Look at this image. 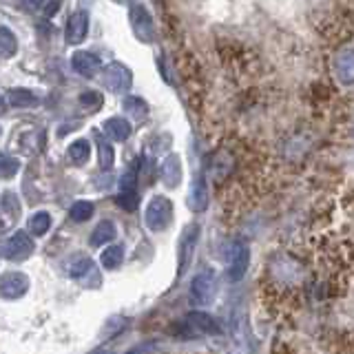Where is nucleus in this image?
<instances>
[{
	"instance_id": "obj_1",
	"label": "nucleus",
	"mask_w": 354,
	"mask_h": 354,
	"mask_svg": "<svg viewBox=\"0 0 354 354\" xmlns=\"http://www.w3.org/2000/svg\"><path fill=\"white\" fill-rule=\"evenodd\" d=\"M268 279H270V286L277 288L279 292L299 290V288L306 283L304 263L288 252L277 254V257H272V261L268 263Z\"/></svg>"
},
{
	"instance_id": "obj_2",
	"label": "nucleus",
	"mask_w": 354,
	"mask_h": 354,
	"mask_svg": "<svg viewBox=\"0 0 354 354\" xmlns=\"http://www.w3.org/2000/svg\"><path fill=\"white\" fill-rule=\"evenodd\" d=\"M144 221L153 232H162L164 228H169L173 221V202L169 197H153L149 202L147 213H144Z\"/></svg>"
},
{
	"instance_id": "obj_3",
	"label": "nucleus",
	"mask_w": 354,
	"mask_h": 354,
	"mask_svg": "<svg viewBox=\"0 0 354 354\" xmlns=\"http://www.w3.org/2000/svg\"><path fill=\"white\" fill-rule=\"evenodd\" d=\"M102 82L109 91L113 93H124L133 84V73L129 71V66L120 62H111L102 69Z\"/></svg>"
},
{
	"instance_id": "obj_4",
	"label": "nucleus",
	"mask_w": 354,
	"mask_h": 354,
	"mask_svg": "<svg viewBox=\"0 0 354 354\" xmlns=\"http://www.w3.org/2000/svg\"><path fill=\"white\" fill-rule=\"evenodd\" d=\"M131 25L138 40L142 42L155 40V22H153V16L147 11V7H142V5L131 7Z\"/></svg>"
},
{
	"instance_id": "obj_5",
	"label": "nucleus",
	"mask_w": 354,
	"mask_h": 354,
	"mask_svg": "<svg viewBox=\"0 0 354 354\" xmlns=\"http://www.w3.org/2000/svg\"><path fill=\"white\" fill-rule=\"evenodd\" d=\"M33 252V241L27 232H14L5 243H3V254L9 261H25L29 254Z\"/></svg>"
},
{
	"instance_id": "obj_6",
	"label": "nucleus",
	"mask_w": 354,
	"mask_h": 354,
	"mask_svg": "<svg viewBox=\"0 0 354 354\" xmlns=\"http://www.w3.org/2000/svg\"><path fill=\"white\" fill-rule=\"evenodd\" d=\"M215 292V274L206 270V272H199L193 283H191V292H188V297H191V304L195 306H204L210 301V297H213Z\"/></svg>"
},
{
	"instance_id": "obj_7",
	"label": "nucleus",
	"mask_w": 354,
	"mask_h": 354,
	"mask_svg": "<svg viewBox=\"0 0 354 354\" xmlns=\"http://www.w3.org/2000/svg\"><path fill=\"white\" fill-rule=\"evenodd\" d=\"M248 261H250V250L246 243H232L230 248V261H228V279L230 281H239L248 270Z\"/></svg>"
},
{
	"instance_id": "obj_8",
	"label": "nucleus",
	"mask_w": 354,
	"mask_h": 354,
	"mask_svg": "<svg viewBox=\"0 0 354 354\" xmlns=\"http://www.w3.org/2000/svg\"><path fill=\"white\" fill-rule=\"evenodd\" d=\"M29 290V277L22 272H7L0 277V295L5 299H20Z\"/></svg>"
},
{
	"instance_id": "obj_9",
	"label": "nucleus",
	"mask_w": 354,
	"mask_h": 354,
	"mask_svg": "<svg viewBox=\"0 0 354 354\" xmlns=\"http://www.w3.org/2000/svg\"><path fill=\"white\" fill-rule=\"evenodd\" d=\"M86 33H88V14L86 11H75V14H71L69 20H66L64 38L69 44H80L84 42Z\"/></svg>"
},
{
	"instance_id": "obj_10",
	"label": "nucleus",
	"mask_w": 354,
	"mask_h": 354,
	"mask_svg": "<svg viewBox=\"0 0 354 354\" xmlns=\"http://www.w3.org/2000/svg\"><path fill=\"white\" fill-rule=\"evenodd\" d=\"M335 77L341 84H354V47L343 49L335 58Z\"/></svg>"
},
{
	"instance_id": "obj_11",
	"label": "nucleus",
	"mask_w": 354,
	"mask_h": 354,
	"mask_svg": "<svg viewBox=\"0 0 354 354\" xmlns=\"http://www.w3.org/2000/svg\"><path fill=\"white\" fill-rule=\"evenodd\" d=\"M197 239H199V226L193 224L184 230V235L180 239V274L186 272L188 263L193 259V252H195V246H197Z\"/></svg>"
},
{
	"instance_id": "obj_12",
	"label": "nucleus",
	"mask_w": 354,
	"mask_h": 354,
	"mask_svg": "<svg viewBox=\"0 0 354 354\" xmlns=\"http://www.w3.org/2000/svg\"><path fill=\"white\" fill-rule=\"evenodd\" d=\"M71 66L75 69V73H80L84 77H93V75H97L100 69H102V62H100L97 55L88 53V51H75L71 58Z\"/></svg>"
},
{
	"instance_id": "obj_13",
	"label": "nucleus",
	"mask_w": 354,
	"mask_h": 354,
	"mask_svg": "<svg viewBox=\"0 0 354 354\" xmlns=\"http://www.w3.org/2000/svg\"><path fill=\"white\" fill-rule=\"evenodd\" d=\"M186 326L193 328L199 335H219L221 328L217 321L210 317V315H204V313H191L186 317Z\"/></svg>"
},
{
	"instance_id": "obj_14",
	"label": "nucleus",
	"mask_w": 354,
	"mask_h": 354,
	"mask_svg": "<svg viewBox=\"0 0 354 354\" xmlns=\"http://www.w3.org/2000/svg\"><path fill=\"white\" fill-rule=\"evenodd\" d=\"M162 182L169 186V188H175L177 184L182 182V160L180 155H169V158L164 160L162 164Z\"/></svg>"
},
{
	"instance_id": "obj_15",
	"label": "nucleus",
	"mask_w": 354,
	"mask_h": 354,
	"mask_svg": "<svg viewBox=\"0 0 354 354\" xmlns=\"http://www.w3.org/2000/svg\"><path fill=\"white\" fill-rule=\"evenodd\" d=\"M188 206L195 213H202L208 206V184L204 182V177H197L191 186V193H188Z\"/></svg>"
},
{
	"instance_id": "obj_16",
	"label": "nucleus",
	"mask_w": 354,
	"mask_h": 354,
	"mask_svg": "<svg viewBox=\"0 0 354 354\" xmlns=\"http://www.w3.org/2000/svg\"><path fill=\"white\" fill-rule=\"evenodd\" d=\"M104 136L113 142H124L131 136V124L124 118H109L104 122Z\"/></svg>"
},
{
	"instance_id": "obj_17",
	"label": "nucleus",
	"mask_w": 354,
	"mask_h": 354,
	"mask_svg": "<svg viewBox=\"0 0 354 354\" xmlns=\"http://www.w3.org/2000/svg\"><path fill=\"white\" fill-rule=\"evenodd\" d=\"M124 113H127L131 120L144 122V120H147V115H149V104L144 102L142 97L129 95V97H124Z\"/></svg>"
},
{
	"instance_id": "obj_18",
	"label": "nucleus",
	"mask_w": 354,
	"mask_h": 354,
	"mask_svg": "<svg viewBox=\"0 0 354 354\" xmlns=\"http://www.w3.org/2000/svg\"><path fill=\"white\" fill-rule=\"evenodd\" d=\"M66 272H69L73 279H84L86 274H93L95 268H93V261L84 257V254H77V257L66 266Z\"/></svg>"
},
{
	"instance_id": "obj_19",
	"label": "nucleus",
	"mask_w": 354,
	"mask_h": 354,
	"mask_svg": "<svg viewBox=\"0 0 354 354\" xmlns=\"http://www.w3.org/2000/svg\"><path fill=\"white\" fill-rule=\"evenodd\" d=\"M115 224L113 221H109V219H104V221H100V224L95 226V230H93V235H91V246H102V243H109L111 239L115 237Z\"/></svg>"
},
{
	"instance_id": "obj_20",
	"label": "nucleus",
	"mask_w": 354,
	"mask_h": 354,
	"mask_svg": "<svg viewBox=\"0 0 354 354\" xmlns=\"http://www.w3.org/2000/svg\"><path fill=\"white\" fill-rule=\"evenodd\" d=\"M9 104L18 106V109H27V106L38 104V95H33L31 91H27V88H11Z\"/></svg>"
},
{
	"instance_id": "obj_21",
	"label": "nucleus",
	"mask_w": 354,
	"mask_h": 354,
	"mask_svg": "<svg viewBox=\"0 0 354 354\" xmlns=\"http://www.w3.org/2000/svg\"><path fill=\"white\" fill-rule=\"evenodd\" d=\"M122 259H124V248H122V246H109V248L102 250L100 263H102L106 270H115V268H120Z\"/></svg>"
},
{
	"instance_id": "obj_22",
	"label": "nucleus",
	"mask_w": 354,
	"mask_h": 354,
	"mask_svg": "<svg viewBox=\"0 0 354 354\" xmlns=\"http://www.w3.org/2000/svg\"><path fill=\"white\" fill-rule=\"evenodd\" d=\"M18 51V40L7 27H0V58H11Z\"/></svg>"
},
{
	"instance_id": "obj_23",
	"label": "nucleus",
	"mask_w": 354,
	"mask_h": 354,
	"mask_svg": "<svg viewBox=\"0 0 354 354\" xmlns=\"http://www.w3.org/2000/svg\"><path fill=\"white\" fill-rule=\"evenodd\" d=\"M91 155V142L88 140H75L69 147V160L73 164H84Z\"/></svg>"
},
{
	"instance_id": "obj_24",
	"label": "nucleus",
	"mask_w": 354,
	"mask_h": 354,
	"mask_svg": "<svg viewBox=\"0 0 354 354\" xmlns=\"http://www.w3.org/2000/svg\"><path fill=\"white\" fill-rule=\"evenodd\" d=\"M20 171V160L14 155L0 153V180H11Z\"/></svg>"
},
{
	"instance_id": "obj_25",
	"label": "nucleus",
	"mask_w": 354,
	"mask_h": 354,
	"mask_svg": "<svg viewBox=\"0 0 354 354\" xmlns=\"http://www.w3.org/2000/svg\"><path fill=\"white\" fill-rule=\"evenodd\" d=\"M49 228H51V215H49V213H44V210H40V213L31 215V219H29V230H31L36 237H42L44 232H49Z\"/></svg>"
},
{
	"instance_id": "obj_26",
	"label": "nucleus",
	"mask_w": 354,
	"mask_h": 354,
	"mask_svg": "<svg viewBox=\"0 0 354 354\" xmlns=\"http://www.w3.org/2000/svg\"><path fill=\"white\" fill-rule=\"evenodd\" d=\"M97 153H100V169L102 171H109L111 166H113V162H115V153H113V147L104 140V138H100L97 140Z\"/></svg>"
},
{
	"instance_id": "obj_27",
	"label": "nucleus",
	"mask_w": 354,
	"mask_h": 354,
	"mask_svg": "<svg viewBox=\"0 0 354 354\" xmlns=\"http://www.w3.org/2000/svg\"><path fill=\"white\" fill-rule=\"evenodd\" d=\"M232 169V158L228 153H219L215 155L213 160V175L217 177V180H221V177H226Z\"/></svg>"
},
{
	"instance_id": "obj_28",
	"label": "nucleus",
	"mask_w": 354,
	"mask_h": 354,
	"mask_svg": "<svg viewBox=\"0 0 354 354\" xmlns=\"http://www.w3.org/2000/svg\"><path fill=\"white\" fill-rule=\"evenodd\" d=\"M93 215V204L91 202H75L71 208H69V217L73 219V221H86L88 217Z\"/></svg>"
},
{
	"instance_id": "obj_29",
	"label": "nucleus",
	"mask_w": 354,
	"mask_h": 354,
	"mask_svg": "<svg viewBox=\"0 0 354 354\" xmlns=\"http://www.w3.org/2000/svg\"><path fill=\"white\" fill-rule=\"evenodd\" d=\"M0 204H3L5 213H7L9 217L18 219V215H20V199H18V195H16L14 191L3 193V199H0Z\"/></svg>"
},
{
	"instance_id": "obj_30",
	"label": "nucleus",
	"mask_w": 354,
	"mask_h": 354,
	"mask_svg": "<svg viewBox=\"0 0 354 354\" xmlns=\"http://www.w3.org/2000/svg\"><path fill=\"white\" fill-rule=\"evenodd\" d=\"M138 202H140L138 191H120V195H118V204L124 210H136Z\"/></svg>"
},
{
	"instance_id": "obj_31",
	"label": "nucleus",
	"mask_w": 354,
	"mask_h": 354,
	"mask_svg": "<svg viewBox=\"0 0 354 354\" xmlns=\"http://www.w3.org/2000/svg\"><path fill=\"white\" fill-rule=\"evenodd\" d=\"M80 104L86 111H95L102 106V97H100V93H95V91H86L80 95Z\"/></svg>"
},
{
	"instance_id": "obj_32",
	"label": "nucleus",
	"mask_w": 354,
	"mask_h": 354,
	"mask_svg": "<svg viewBox=\"0 0 354 354\" xmlns=\"http://www.w3.org/2000/svg\"><path fill=\"white\" fill-rule=\"evenodd\" d=\"M58 9H60V0H51V3H44L42 14L47 16V18H51V16L58 14Z\"/></svg>"
},
{
	"instance_id": "obj_33",
	"label": "nucleus",
	"mask_w": 354,
	"mask_h": 354,
	"mask_svg": "<svg viewBox=\"0 0 354 354\" xmlns=\"http://www.w3.org/2000/svg\"><path fill=\"white\" fill-rule=\"evenodd\" d=\"M42 3H44V0H25V7L31 9V11H36V9H40Z\"/></svg>"
},
{
	"instance_id": "obj_34",
	"label": "nucleus",
	"mask_w": 354,
	"mask_h": 354,
	"mask_svg": "<svg viewBox=\"0 0 354 354\" xmlns=\"http://www.w3.org/2000/svg\"><path fill=\"white\" fill-rule=\"evenodd\" d=\"M115 3H120V5H127V0H115Z\"/></svg>"
},
{
	"instance_id": "obj_35",
	"label": "nucleus",
	"mask_w": 354,
	"mask_h": 354,
	"mask_svg": "<svg viewBox=\"0 0 354 354\" xmlns=\"http://www.w3.org/2000/svg\"><path fill=\"white\" fill-rule=\"evenodd\" d=\"M0 230H3V224H0Z\"/></svg>"
},
{
	"instance_id": "obj_36",
	"label": "nucleus",
	"mask_w": 354,
	"mask_h": 354,
	"mask_svg": "<svg viewBox=\"0 0 354 354\" xmlns=\"http://www.w3.org/2000/svg\"><path fill=\"white\" fill-rule=\"evenodd\" d=\"M0 133H3V129H0Z\"/></svg>"
}]
</instances>
